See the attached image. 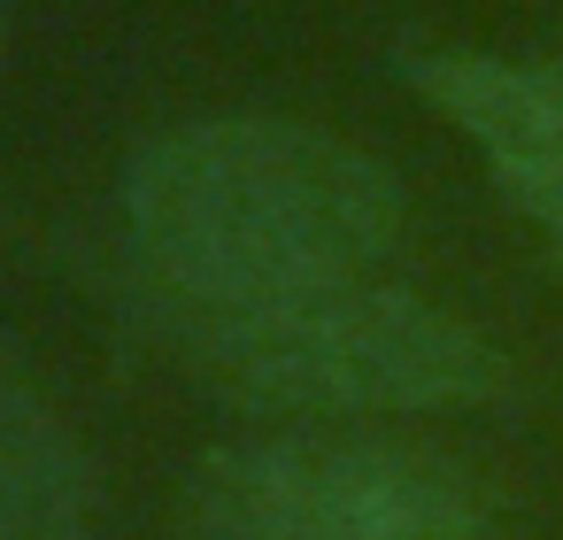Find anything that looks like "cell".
I'll list each match as a JSON object with an SVG mask.
<instances>
[{
	"instance_id": "3957f363",
	"label": "cell",
	"mask_w": 563,
	"mask_h": 540,
	"mask_svg": "<svg viewBox=\"0 0 563 540\" xmlns=\"http://www.w3.org/2000/svg\"><path fill=\"white\" fill-rule=\"evenodd\" d=\"M194 540H494V502L432 448L278 432L217 448L186 486Z\"/></svg>"
},
{
	"instance_id": "277c9868",
	"label": "cell",
	"mask_w": 563,
	"mask_h": 540,
	"mask_svg": "<svg viewBox=\"0 0 563 540\" xmlns=\"http://www.w3.org/2000/svg\"><path fill=\"white\" fill-rule=\"evenodd\" d=\"M409 93L440 109L463 147L486 163L501 201L548 240L563 271V63H525V55H409L401 63Z\"/></svg>"
},
{
	"instance_id": "6da1fadb",
	"label": "cell",
	"mask_w": 563,
	"mask_h": 540,
	"mask_svg": "<svg viewBox=\"0 0 563 540\" xmlns=\"http://www.w3.org/2000/svg\"><path fill=\"white\" fill-rule=\"evenodd\" d=\"M124 232L170 309H240L378 278L401 178L301 117H209L124 163Z\"/></svg>"
},
{
	"instance_id": "8992f818",
	"label": "cell",
	"mask_w": 563,
	"mask_h": 540,
	"mask_svg": "<svg viewBox=\"0 0 563 540\" xmlns=\"http://www.w3.org/2000/svg\"><path fill=\"white\" fill-rule=\"evenodd\" d=\"M0 40H9V16H0Z\"/></svg>"
},
{
	"instance_id": "7a4b0ae2",
	"label": "cell",
	"mask_w": 563,
	"mask_h": 540,
	"mask_svg": "<svg viewBox=\"0 0 563 540\" xmlns=\"http://www.w3.org/2000/svg\"><path fill=\"white\" fill-rule=\"evenodd\" d=\"M170 317L178 348L255 409L432 417V409H486L509 394V355L486 332L378 278L240 309H170Z\"/></svg>"
},
{
	"instance_id": "5b68a950",
	"label": "cell",
	"mask_w": 563,
	"mask_h": 540,
	"mask_svg": "<svg viewBox=\"0 0 563 540\" xmlns=\"http://www.w3.org/2000/svg\"><path fill=\"white\" fill-rule=\"evenodd\" d=\"M0 540H93L86 463L16 363H0Z\"/></svg>"
}]
</instances>
